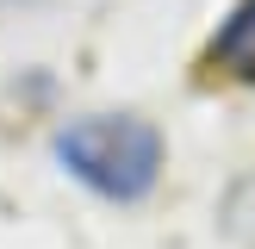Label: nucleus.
I'll return each mask as SVG.
<instances>
[{
  "label": "nucleus",
  "instance_id": "1",
  "mask_svg": "<svg viewBox=\"0 0 255 249\" xmlns=\"http://www.w3.org/2000/svg\"><path fill=\"white\" fill-rule=\"evenodd\" d=\"M50 156L69 181H81L87 193L112 199V206H137L156 193L168 143L149 119L137 112H81L50 137Z\"/></svg>",
  "mask_w": 255,
  "mask_h": 249
},
{
  "label": "nucleus",
  "instance_id": "2",
  "mask_svg": "<svg viewBox=\"0 0 255 249\" xmlns=\"http://www.w3.org/2000/svg\"><path fill=\"white\" fill-rule=\"evenodd\" d=\"M206 62L212 69H224L231 81H255V0H237L231 19L212 31L206 44Z\"/></svg>",
  "mask_w": 255,
  "mask_h": 249
}]
</instances>
